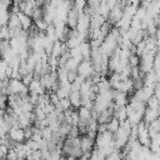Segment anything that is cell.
<instances>
[{
    "label": "cell",
    "instance_id": "1",
    "mask_svg": "<svg viewBox=\"0 0 160 160\" xmlns=\"http://www.w3.org/2000/svg\"><path fill=\"white\" fill-rule=\"evenodd\" d=\"M76 71H78V75L84 78V79H88L90 78V75L94 72V69H92V65H91V61L90 59H85V60H81L76 68Z\"/></svg>",
    "mask_w": 160,
    "mask_h": 160
},
{
    "label": "cell",
    "instance_id": "2",
    "mask_svg": "<svg viewBox=\"0 0 160 160\" xmlns=\"http://www.w3.org/2000/svg\"><path fill=\"white\" fill-rule=\"evenodd\" d=\"M80 148H81L82 154H85V152L90 154L92 151V149L95 148V139H91L86 134L80 135Z\"/></svg>",
    "mask_w": 160,
    "mask_h": 160
},
{
    "label": "cell",
    "instance_id": "3",
    "mask_svg": "<svg viewBox=\"0 0 160 160\" xmlns=\"http://www.w3.org/2000/svg\"><path fill=\"white\" fill-rule=\"evenodd\" d=\"M8 136H9L10 139H12L14 141H16V142H24V141L26 140V139H25L24 129L20 128V126H14V128L9 129Z\"/></svg>",
    "mask_w": 160,
    "mask_h": 160
},
{
    "label": "cell",
    "instance_id": "4",
    "mask_svg": "<svg viewBox=\"0 0 160 160\" xmlns=\"http://www.w3.org/2000/svg\"><path fill=\"white\" fill-rule=\"evenodd\" d=\"M158 116H159V111H158V109L145 108L144 114H142V120H145V121H142V122L148 125V124H150L151 121L156 120V119H158Z\"/></svg>",
    "mask_w": 160,
    "mask_h": 160
},
{
    "label": "cell",
    "instance_id": "5",
    "mask_svg": "<svg viewBox=\"0 0 160 160\" xmlns=\"http://www.w3.org/2000/svg\"><path fill=\"white\" fill-rule=\"evenodd\" d=\"M18 18H19V22H20V26L22 30H30V28L32 26V19L22 12H18Z\"/></svg>",
    "mask_w": 160,
    "mask_h": 160
},
{
    "label": "cell",
    "instance_id": "6",
    "mask_svg": "<svg viewBox=\"0 0 160 160\" xmlns=\"http://www.w3.org/2000/svg\"><path fill=\"white\" fill-rule=\"evenodd\" d=\"M70 104L72 108L78 109L79 106H81V96H80V91H70L69 96H68Z\"/></svg>",
    "mask_w": 160,
    "mask_h": 160
},
{
    "label": "cell",
    "instance_id": "7",
    "mask_svg": "<svg viewBox=\"0 0 160 160\" xmlns=\"http://www.w3.org/2000/svg\"><path fill=\"white\" fill-rule=\"evenodd\" d=\"M119 126H120V121H119L116 118H114V116L105 124V129H106V131H109V132H111V134H114V132L119 129Z\"/></svg>",
    "mask_w": 160,
    "mask_h": 160
},
{
    "label": "cell",
    "instance_id": "8",
    "mask_svg": "<svg viewBox=\"0 0 160 160\" xmlns=\"http://www.w3.org/2000/svg\"><path fill=\"white\" fill-rule=\"evenodd\" d=\"M58 160H66V158H65V156H59Z\"/></svg>",
    "mask_w": 160,
    "mask_h": 160
},
{
    "label": "cell",
    "instance_id": "9",
    "mask_svg": "<svg viewBox=\"0 0 160 160\" xmlns=\"http://www.w3.org/2000/svg\"><path fill=\"white\" fill-rule=\"evenodd\" d=\"M0 145H2V138L0 136Z\"/></svg>",
    "mask_w": 160,
    "mask_h": 160
}]
</instances>
